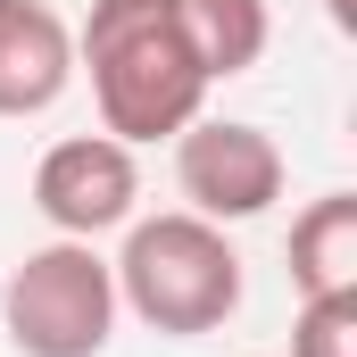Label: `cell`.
Returning <instances> with one entry per match:
<instances>
[{
    "instance_id": "obj_2",
    "label": "cell",
    "mask_w": 357,
    "mask_h": 357,
    "mask_svg": "<svg viewBox=\"0 0 357 357\" xmlns=\"http://www.w3.org/2000/svg\"><path fill=\"white\" fill-rule=\"evenodd\" d=\"M108 274H116V307H133L167 341H199V333H216L241 307V258H233L225 225H208L191 208L133 225L125 258Z\"/></svg>"
},
{
    "instance_id": "obj_5",
    "label": "cell",
    "mask_w": 357,
    "mask_h": 357,
    "mask_svg": "<svg viewBox=\"0 0 357 357\" xmlns=\"http://www.w3.org/2000/svg\"><path fill=\"white\" fill-rule=\"evenodd\" d=\"M142 199L133 175V142L116 133H75V142H50L42 167H33V208L59 225V241H91V233H116Z\"/></svg>"
},
{
    "instance_id": "obj_6",
    "label": "cell",
    "mask_w": 357,
    "mask_h": 357,
    "mask_svg": "<svg viewBox=\"0 0 357 357\" xmlns=\"http://www.w3.org/2000/svg\"><path fill=\"white\" fill-rule=\"evenodd\" d=\"M75 84V33L50 0H0V116H42Z\"/></svg>"
},
{
    "instance_id": "obj_1",
    "label": "cell",
    "mask_w": 357,
    "mask_h": 357,
    "mask_svg": "<svg viewBox=\"0 0 357 357\" xmlns=\"http://www.w3.org/2000/svg\"><path fill=\"white\" fill-rule=\"evenodd\" d=\"M75 59L91 67L100 133H116V142H167L208 100V75L183 50L167 0H91Z\"/></svg>"
},
{
    "instance_id": "obj_4",
    "label": "cell",
    "mask_w": 357,
    "mask_h": 357,
    "mask_svg": "<svg viewBox=\"0 0 357 357\" xmlns=\"http://www.w3.org/2000/svg\"><path fill=\"white\" fill-rule=\"evenodd\" d=\"M175 183L191 199V216L250 225L282 199V150H274V133L241 125V116H191L175 133Z\"/></svg>"
},
{
    "instance_id": "obj_10",
    "label": "cell",
    "mask_w": 357,
    "mask_h": 357,
    "mask_svg": "<svg viewBox=\"0 0 357 357\" xmlns=\"http://www.w3.org/2000/svg\"><path fill=\"white\" fill-rule=\"evenodd\" d=\"M324 17H333L341 33H357V0H324Z\"/></svg>"
},
{
    "instance_id": "obj_3",
    "label": "cell",
    "mask_w": 357,
    "mask_h": 357,
    "mask_svg": "<svg viewBox=\"0 0 357 357\" xmlns=\"http://www.w3.org/2000/svg\"><path fill=\"white\" fill-rule=\"evenodd\" d=\"M0 324L17 357H100L116 333V274L91 241H42L0 282Z\"/></svg>"
},
{
    "instance_id": "obj_9",
    "label": "cell",
    "mask_w": 357,
    "mask_h": 357,
    "mask_svg": "<svg viewBox=\"0 0 357 357\" xmlns=\"http://www.w3.org/2000/svg\"><path fill=\"white\" fill-rule=\"evenodd\" d=\"M291 357H357V291H333V299H299Z\"/></svg>"
},
{
    "instance_id": "obj_8",
    "label": "cell",
    "mask_w": 357,
    "mask_h": 357,
    "mask_svg": "<svg viewBox=\"0 0 357 357\" xmlns=\"http://www.w3.org/2000/svg\"><path fill=\"white\" fill-rule=\"evenodd\" d=\"M291 282H299V299L357 291V191H324V199L299 208V225H291Z\"/></svg>"
},
{
    "instance_id": "obj_7",
    "label": "cell",
    "mask_w": 357,
    "mask_h": 357,
    "mask_svg": "<svg viewBox=\"0 0 357 357\" xmlns=\"http://www.w3.org/2000/svg\"><path fill=\"white\" fill-rule=\"evenodd\" d=\"M167 8L208 84H233L266 59V0H167Z\"/></svg>"
}]
</instances>
